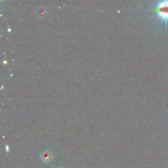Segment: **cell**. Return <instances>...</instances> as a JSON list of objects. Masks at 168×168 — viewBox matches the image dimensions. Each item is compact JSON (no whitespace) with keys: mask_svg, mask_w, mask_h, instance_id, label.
<instances>
[{"mask_svg":"<svg viewBox=\"0 0 168 168\" xmlns=\"http://www.w3.org/2000/svg\"><path fill=\"white\" fill-rule=\"evenodd\" d=\"M40 158L43 162L46 163V164L49 163V161H51L52 158H53V154H51V152L48 151H45L41 154Z\"/></svg>","mask_w":168,"mask_h":168,"instance_id":"7a4b0ae2","label":"cell"},{"mask_svg":"<svg viewBox=\"0 0 168 168\" xmlns=\"http://www.w3.org/2000/svg\"><path fill=\"white\" fill-rule=\"evenodd\" d=\"M59 168H63V167H59Z\"/></svg>","mask_w":168,"mask_h":168,"instance_id":"3957f363","label":"cell"},{"mask_svg":"<svg viewBox=\"0 0 168 168\" xmlns=\"http://www.w3.org/2000/svg\"><path fill=\"white\" fill-rule=\"evenodd\" d=\"M150 11L154 12L156 14V17L165 23L167 28L168 22V1L159 2L155 7L150 9Z\"/></svg>","mask_w":168,"mask_h":168,"instance_id":"6da1fadb","label":"cell"}]
</instances>
